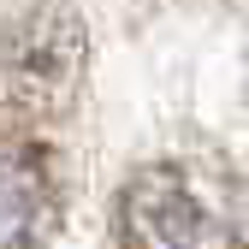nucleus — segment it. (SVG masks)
Wrapping results in <instances>:
<instances>
[{
  "label": "nucleus",
  "instance_id": "obj_1",
  "mask_svg": "<svg viewBox=\"0 0 249 249\" xmlns=\"http://www.w3.org/2000/svg\"><path fill=\"white\" fill-rule=\"evenodd\" d=\"M89 30L71 6H30L0 24V113L53 119L77 101Z\"/></svg>",
  "mask_w": 249,
  "mask_h": 249
},
{
  "label": "nucleus",
  "instance_id": "obj_2",
  "mask_svg": "<svg viewBox=\"0 0 249 249\" xmlns=\"http://www.w3.org/2000/svg\"><path fill=\"white\" fill-rule=\"evenodd\" d=\"M124 249H243L237 220L190 166H142L119 196Z\"/></svg>",
  "mask_w": 249,
  "mask_h": 249
},
{
  "label": "nucleus",
  "instance_id": "obj_3",
  "mask_svg": "<svg viewBox=\"0 0 249 249\" xmlns=\"http://www.w3.org/2000/svg\"><path fill=\"white\" fill-rule=\"evenodd\" d=\"M59 226V190L30 142H0V249H48Z\"/></svg>",
  "mask_w": 249,
  "mask_h": 249
}]
</instances>
